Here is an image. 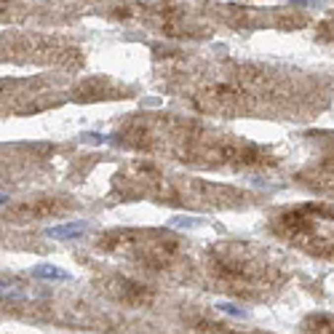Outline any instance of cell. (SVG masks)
Wrapping results in <instances>:
<instances>
[{"mask_svg":"<svg viewBox=\"0 0 334 334\" xmlns=\"http://www.w3.org/2000/svg\"><path fill=\"white\" fill-rule=\"evenodd\" d=\"M86 233V222H73V225H56V227H48L45 235L48 238H56V241H70V238H78V235Z\"/></svg>","mask_w":334,"mask_h":334,"instance_id":"6da1fadb","label":"cell"},{"mask_svg":"<svg viewBox=\"0 0 334 334\" xmlns=\"http://www.w3.org/2000/svg\"><path fill=\"white\" fill-rule=\"evenodd\" d=\"M32 276L43 278V281H70V273L59 270V267H54V265H38L35 270H32Z\"/></svg>","mask_w":334,"mask_h":334,"instance_id":"7a4b0ae2","label":"cell"},{"mask_svg":"<svg viewBox=\"0 0 334 334\" xmlns=\"http://www.w3.org/2000/svg\"><path fill=\"white\" fill-rule=\"evenodd\" d=\"M217 307H219V310H225V313H230V316H235V318H246L249 316L246 310H241V307H235V305H227V302H222Z\"/></svg>","mask_w":334,"mask_h":334,"instance_id":"3957f363","label":"cell"},{"mask_svg":"<svg viewBox=\"0 0 334 334\" xmlns=\"http://www.w3.org/2000/svg\"><path fill=\"white\" fill-rule=\"evenodd\" d=\"M289 3H297V5H316L318 0H289Z\"/></svg>","mask_w":334,"mask_h":334,"instance_id":"277c9868","label":"cell"},{"mask_svg":"<svg viewBox=\"0 0 334 334\" xmlns=\"http://www.w3.org/2000/svg\"><path fill=\"white\" fill-rule=\"evenodd\" d=\"M5 201H8V195H3V193H0V204H5Z\"/></svg>","mask_w":334,"mask_h":334,"instance_id":"5b68a950","label":"cell"}]
</instances>
